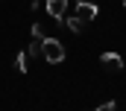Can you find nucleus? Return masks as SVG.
Wrapping results in <instances>:
<instances>
[{"label":"nucleus","mask_w":126,"mask_h":111,"mask_svg":"<svg viewBox=\"0 0 126 111\" xmlns=\"http://www.w3.org/2000/svg\"><path fill=\"white\" fill-rule=\"evenodd\" d=\"M100 64H103L106 73H120V70H123V58L117 53H103L100 56Z\"/></svg>","instance_id":"20e7f679"},{"label":"nucleus","mask_w":126,"mask_h":111,"mask_svg":"<svg viewBox=\"0 0 126 111\" xmlns=\"http://www.w3.org/2000/svg\"><path fill=\"white\" fill-rule=\"evenodd\" d=\"M32 38H38V41H44V38H47V32H44V27H41V24H32Z\"/></svg>","instance_id":"6e6552de"},{"label":"nucleus","mask_w":126,"mask_h":111,"mask_svg":"<svg viewBox=\"0 0 126 111\" xmlns=\"http://www.w3.org/2000/svg\"><path fill=\"white\" fill-rule=\"evenodd\" d=\"M41 47H44V41L32 38V41H30V50H27V56H32V58H38V56H41Z\"/></svg>","instance_id":"0eeeda50"},{"label":"nucleus","mask_w":126,"mask_h":111,"mask_svg":"<svg viewBox=\"0 0 126 111\" xmlns=\"http://www.w3.org/2000/svg\"><path fill=\"white\" fill-rule=\"evenodd\" d=\"M64 24H67V29H70V32H76V35H79L82 29L88 27V24H82V21H79L76 15H73V18H64Z\"/></svg>","instance_id":"423d86ee"},{"label":"nucleus","mask_w":126,"mask_h":111,"mask_svg":"<svg viewBox=\"0 0 126 111\" xmlns=\"http://www.w3.org/2000/svg\"><path fill=\"white\" fill-rule=\"evenodd\" d=\"M44 9H47V15H50L56 24H62L64 12H67V0H44Z\"/></svg>","instance_id":"7ed1b4c3"},{"label":"nucleus","mask_w":126,"mask_h":111,"mask_svg":"<svg viewBox=\"0 0 126 111\" xmlns=\"http://www.w3.org/2000/svg\"><path fill=\"white\" fill-rule=\"evenodd\" d=\"M41 58L47 61V64H59L64 61V47L59 38H53V35H47L44 38V47H41Z\"/></svg>","instance_id":"f257e3e1"},{"label":"nucleus","mask_w":126,"mask_h":111,"mask_svg":"<svg viewBox=\"0 0 126 111\" xmlns=\"http://www.w3.org/2000/svg\"><path fill=\"white\" fill-rule=\"evenodd\" d=\"M15 67H18V73H27L30 70V56H27V50H21V53L15 56Z\"/></svg>","instance_id":"39448f33"},{"label":"nucleus","mask_w":126,"mask_h":111,"mask_svg":"<svg viewBox=\"0 0 126 111\" xmlns=\"http://www.w3.org/2000/svg\"><path fill=\"white\" fill-rule=\"evenodd\" d=\"M73 9H76V18H79L82 24H91L97 15H100V6H97V3H88V0H76Z\"/></svg>","instance_id":"f03ea898"},{"label":"nucleus","mask_w":126,"mask_h":111,"mask_svg":"<svg viewBox=\"0 0 126 111\" xmlns=\"http://www.w3.org/2000/svg\"><path fill=\"white\" fill-rule=\"evenodd\" d=\"M123 6H126V0H123Z\"/></svg>","instance_id":"9d476101"},{"label":"nucleus","mask_w":126,"mask_h":111,"mask_svg":"<svg viewBox=\"0 0 126 111\" xmlns=\"http://www.w3.org/2000/svg\"><path fill=\"white\" fill-rule=\"evenodd\" d=\"M91 111H117V102L109 99V102H103V105H97V108H91Z\"/></svg>","instance_id":"1a4fd4ad"}]
</instances>
